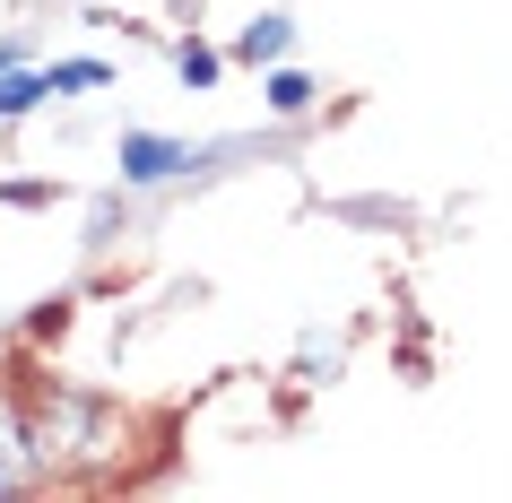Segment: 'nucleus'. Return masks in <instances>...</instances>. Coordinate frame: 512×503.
Masks as SVG:
<instances>
[{
    "label": "nucleus",
    "mask_w": 512,
    "mask_h": 503,
    "mask_svg": "<svg viewBox=\"0 0 512 503\" xmlns=\"http://www.w3.org/2000/svg\"><path fill=\"white\" fill-rule=\"evenodd\" d=\"M322 96H330V87H322V70H304L296 53L261 70V122H287V131H304V122L322 113Z\"/></svg>",
    "instance_id": "4"
},
{
    "label": "nucleus",
    "mask_w": 512,
    "mask_h": 503,
    "mask_svg": "<svg viewBox=\"0 0 512 503\" xmlns=\"http://www.w3.org/2000/svg\"><path fill=\"white\" fill-rule=\"evenodd\" d=\"M18 330H27V347H61L70 330H79V287H53V295H35Z\"/></svg>",
    "instance_id": "10"
},
{
    "label": "nucleus",
    "mask_w": 512,
    "mask_h": 503,
    "mask_svg": "<svg viewBox=\"0 0 512 503\" xmlns=\"http://www.w3.org/2000/svg\"><path fill=\"white\" fill-rule=\"evenodd\" d=\"M165 61H174V79H183V96H209V87L226 79V44H209L200 27H191V35H174V44H165Z\"/></svg>",
    "instance_id": "8"
},
{
    "label": "nucleus",
    "mask_w": 512,
    "mask_h": 503,
    "mask_svg": "<svg viewBox=\"0 0 512 503\" xmlns=\"http://www.w3.org/2000/svg\"><path fill=\"white\" fill-rule=\"evenodd\" d=\"M191 157H200V139H183V131H122L113 139V183L139 191V200L191 191Z\"/></svg>",
    "instance_id": "2"
},
{
    "label": "nucleus",
    "mask_w": 512,
    "mask_h": 503,
    "mask_svg": "<svg viewBox=\"0 0 512 503\" xmlns=\"http://www.w3.org/2000/svg\"><path fill=\"white\" fill-rule=\"evenodd\" d=\"M391 365H400V382H408V391H426V382H434V356H426V339L391 347Z\"/></svg>",
    "instance_id": "13"
},
{
    "label": "nucleus",
    "mask_w": 512,
    "mask_h": 503,
    "mask_svg": "<svg viewBox=\"0 0 512 503\" xmlns=\"http://www.w3.org/2000/svg\"><path fill=\"white\" fill-rule=\"evenodd\" d=\"M18 399V425H27V451H35V477L44 486H87V477H105L113 451H131L122 434L131 425L113 417L105 391H87V382H9Z\"/></svg>",
    "instance_id": "1"
},
{
    "label": "nucleus",
    "mask_w": 512,
    "mask_h": 503,
    "mask_svg": "<svg viewBox=\"0 0 512 503\" xmlns=\"http://www.w3.org/2000/svg\"><path fill=\"white\" fill-rule=\"evenodd\" d=\"M18 61H44L35 53V27H0V70H18Z\"/></svg>",
    "instance_id": "14"
},
{
    "label": "nucleus",
    "mask_w": 512,
    "mask_h": 503,
    "mask_svg": "<svg viewBox=\"0 0 512 503\" xmlns=\"http://www.w3.org/2000/svg\"><path fill=\"white\" fill-rule=\"evenodd\" d=\"M44 105H53V87H44V61H18V70H0V131L35 122Z\"/></svg>",
    "instance_id": "9"
},
{
    "label": "nucleus",
    "mask_w": 512,
    "mask_h": 503,
    "mask_svg": "<svg viewBox=\"0 0 512 503\" xmlns=\"http://www.w3.org/2000/svg\"><path fill=\"white\" fill-rule=\"evenodd\" d=\"M44 477H35V451H27V425H18V399L0 382V495H35Z\"/></svg>",
    "instance_id": "7"
},
{
    "label": "nucleus",
    "mask_w": 512,
    "mask_h": 503,
    "mask_svg": "<svg viewBox=\"0 0 512 503\" xmlns=\"http://www.w3.org/2000/svg\"><path fill=\"white\" fill-rule=\"evenodd\" d=\"M339 365H348V347H339V339H304L296 347V382H339Z\"/></svg>",
    "instance_id": "12"
},
{
    "label": "nucleus",
    "mask_w": 512,
    "mask_h": 503,
    "mask_svg": "<svg viewBox=\"0 0 512 503\" xmlns=\"http://www.w3.org/2000/svg\"><path fill=\"white\" fill-rule=\"evenodd\" d=\"M139 235V191H122V183H105L96 200H87V226H79V252L87 261H105V252H122V243Z\"/></svg>",
    "instance_id": "5"
},
{
    "label": "nucleus",
    "mask_w": 512,
    "mask_h": 503,
    "mask_svg": "<svg viewBox=\"0 0 512 503\" xmlns=\"http://www.w3.org/2000/svg\"><path fill=\"white\" fill-rule=\"evenodd\" d=\"M296 44H304L296 9H252V18L226 35V70H252V79H261V70H270V61H287Z\"/></svg>",
    "instance_id": "3"
},
{
    "label": "nucleus",
    "mask_w": 512,
    "mask_h": 503,
    "mask_svg": "<svg viewBox=\"0 0 512 503\" xmlns=\"http://www.w3.org/2000/svg\"><path fill=\"white\" fill-rule=\"evenodd\" d=\"M44 87H53V105H79V96H113L122 70H113L105 53H53L44 61Z\"/></svg>",
    "instance_id": "6"
},
{
    "label": "nucleus",
    "mask_w": 512,
    "mask_h": 503,
    "mask_svg": "<svg viewBox=\"0 0 512 503\" xmlns=\"http://www.w3.org/2000/svg\"><path fill=\"white\" fill-rule=\"evenodd\" d=\"M70 200V183H61L53 165L44 174H0V209H18V217H44V209H61Z\"/></svg>",
    "instance_id": "11"
}]
</instances>
